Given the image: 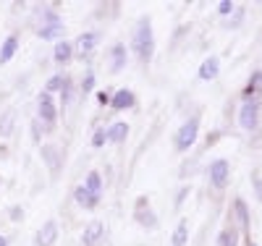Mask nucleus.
<instances>
[{"instance_id":"1","label":"nucleus","mask_w":262,"mask_h":246,"mask_svg":"<svg viewBox=\"0 0 262 246\" xmlns=\"http://www.w3.org/2000/svg\"><path fill=\"white\" fill-rule=\"evenodd\" d=\"M131 53H134L142 63H149L155 58V32H152L149 16H139L134 34H131Z\"/></svg>"},{"instance_id":"2","label":"nucleus","mask_w":262,"mask_h":246,"mask_svg":"<svg viewBox=\"0 0 262 246\" xmlns=\"http://www.w3.org/2000/svg\"><path fill=\"white\" fill-rule=\"evenodd\" d=\"M196 137H200V118L191 116L179 126L176 133H173V147H176V152H189L194 147Z\"/></svg>"},{"instance_id":"3","label":"nucleus","mask_w":262,"mask_h":246,"mask_svg":"<svg viewBox=\"0 0 262 246\" xmlns=\"http://www.w3.org/2000/svg\"><path fill=\"white\" fill-rule=\"evenodd\" d=\"M37 121L45 126L48 131H53L55 123H58V107H55V100H53L50 92H45V89H42L39 97H37Z\"/></svg>"},{"instance_id":"4","label":"nucleus","mask_w":262,"mask_h":246,"mask_svg":"<svg viewBox=\"0 0 262 246\" xmlns=\"http://www.w3.org/2000/svg\"><path fill=\"white\" fill-rule=\"evenodd\" d=\"M134 220L139 222L142 228H147V231L158 228V215H155V210H152L147 196H137V202H134Z\"/></svg>"},{"instance_id":"5","label":"nucleus","mask_w":262,"mask_h":246,"mask_svg":"<svg viewBox=\"0 0 262 246\" xmlns=\"http://www.w3.org/2000/svg\"><path fill=\"white\" fill-rule=\"evenodd\" d=\"M207 178H210V184H212V189H226L228 186V178H231V165H228V160H223V158H217L215 163H210V168H207Z\"/></svg>"},{"instance_id":"6","label":"nucleus","mask_w":262,"mask_h":246,"mask_svg":"<svg viewBox=\"0 0 262 246\" xmlns=\"http://www.w3.org/2000/svg\"><path fill=\"white\" fill-rule=\"evenodd\" d=\"M39 154H42V163L48 165V170L53 175H58L60 168H63V152H60V147L53 144V142H45V144H39Z\"/></svg>"},{"instance_id":"7","label":"nucleus","mask_w":262,"mask_h":246,"mask_svg":"<svg viewBox=\"0 0 262 246\" xmlns=\"http://www.w3.org/2000/svg\"><path fill=\"white\" fill-rule=\"evenodd\" d=\"M97 42H100V34H97V32H84V34H79L76 42H74V58L86 60V58L95 53Z\"/></svg>"},{"instance_id":"8","label":"nucleus","mask_w":262,"mask_h":246,"mask_svg":"<svg viewBox=\"0 0 262 246\" xmlns=\"http://www.w3.org/2000/svg\"><path fill=\"white\" fill-rule=\"evenodd\" d=\"M105 238V226L102 220H90L81 231V238H79V246H97L100 241Z\"/></svg>"},{"instance_id":"9","label":"nucleus","mask_w":262,"mask_h":246,"mask_svg":"<svg viewBox=\"0 0 262 246\" xmlns=\"http://www.w3.org/2000/svg\"><path fill=\"white\" fill-rule=\"evenodd\" d=\"M257 123H259V105L242 102V110H238V126L247 128V131H254Z\"/></svg>"},{"instance_id":"10","label":"nucleus","mask_w":262,"mask_h":246,"mask_svg":"<svg viewBox=\"0 0 262 246\" xmlns=\"http://www.w3.org/2000/svg\"><path fill=\"white\" fill-rule=\"evenodd\" d=\"M137 105V95L131 92V89H116L113 97H111V110H116V113H123V110H131Z\"/></svg>"},{"instance_id":"11","label":"nucleus","mask_w":262,"mask_h":246,"mask_svg":"<svg viewBox=\"0 0 262 246\" xmlns=\"http://www.w3.org/2000/svg\"><path fill=\"white\" fill-rule=\"evenodd\" d=\"M55 241H58V222L45 220L42 228L37 231V236H34V246H55Z\"/></svg>"},{"instance_id":"12","label":"nucleus","mask_w":262,"mask_h":246,"mask_svg":"<svg viewBox=\"0 0 262 246\" xmlns=\"http://www.w3.org/2000/svg\"><path fill=\"white\" fill-rule=\"evenodd\" d=\"M74 202L81 207V210H97L100 207V196L97 194H92L90 189H84V184H79L76 189H74Z\"/></svg>"},{"instance_id":"13","label":"nucleus","mask_w":262,"mask_h":246,"mask_svg":"<svg viewBox=\"0 0 262 246\" xmlns=\"http://www.w3.org/2000/svg\"><path fill=\"white\" fill-rule=\"evenodd\" d=\"M244 102H254L259 105L262 102V71H254L244 86Z\"/></svg>"},{"instance_id":"14","label":"nucleus","mask_w":262,"mask_h":246,"mask_svg":"<svg viewBox=\"0 0 262 246\" xmlns=\"http://www.w3.org/2000/svg\"><path fill=\"white\" fill-rule=\"evenodd\" d=\"M107 58H111V71L113 74H121L126 69V63H128V50H126V44L123 42H116L111 53H107Z\"/></svg>"},{"instance_id":"15","label":"nucleus","mask_w":262,"mask_h":246,"mask_svg":"<svg viewBox=\"0 0 262 246\" xmlns=\"http://www.w3.org/2000/svg\"><path fill=\"white\" fill-rule=\"evenodd\" d=\"M63 32H66L63 21H50V24L37 27V37H39L42 42H60V39H63Z\"/></svg>"},{"instance_id":"16","label":"nucleus","mask_w":262,"mask_h":246,"mask_svg":"<svg viewBox=\"0 0 262 246\" xmlns=\"http://www.w3.org/2000/svg\"><path fill=\"white\" fill-rule=\"evenodd\" d=\"M217 74H221V58H217V55L205 58L202 65H200V71H196V76H200L202 81H212Z\"/></svg>"},{"instance_id":"17","label":"nucleus","mask_w":262,"mask_h":246,"mask_svg":"<svg viewBox=\"0 0 262 246\" xmlns=\"http://www.w3.org/2000/svg\"><path fill=\"white\" fill-rule=\"evenodd\" d=\"M16 53H18V34H8L3 39V44H0V65L11 63L16 58Z\"/></svg>"},{"instance_id":"18","label":"nucleus","mask_w":262,"mask_h":246,"mask_svg":"<svg viewBox=\"0 0 262 246\" xmlns=\"http://www.w3.org/2000/svg\"><path fill=\"white\" fill-rule=\"evenodd\" d=\"M53 60L60 63V65L71 63V60H74V42H66V39L55 42V48H53Z\"/></svg>"},{"instance_id":"19","label":"nucleus","mask_w":262,"mask_h":246,"mask_svg":"<svg viewBox=\"0 0 262 246\" xmlns=\"http://www.w3.org/2000/svg\"><path fill=\"white\" fill-rule=\"evenodd\" d=\"M128 123L126 121H116V123H111L107 126V142L111 144H123L126 139H128Z\"/></svg>"},{"instance_id":"20","label":"nucleus","mask_w":262,"mask_h":246,"mask_svg":"<svg viewBox=\"0 0 262 246\" xmlns=\"http://www.w3.org/2000/svg\"><path fill=\"white\" fill-rule=\"evenodd\" d=\"M233 212H236V222L244 233L249 231V210L244 205V199H233Z\"/></svg>"},{"instance_id":"21","label":"nucleus","mask_w":262,"mask_h":246,"mask_svg":"<svg viewBox=\"0 0 262 246\" xmlns=\"http://www.w3.org/2000/svg\"><path fill=\"white\" fill-rule=\"evenodd\" d=\"M58 95H60V105H63V107H69V105L76 100V89H74V79H71V76L63 79V86H60Z\"/></svg>"},{"instance_id":"22","label":"nucleus","mask_w":262,"mask_h":246,"mask_svg":"<svg viewBox=\"0 0 262 246\" xmlns=\"http://www.w3.org/2000/svg\"><path fill=\"white\" fill-rule=\"evenodd\" d=\"M34 21H37V27H42V24H50V21H60V16L50 6H39L34 11Z\"/></svg>"},{"instance_id":"23","label":"nucleus","mask_w":262,"mask_h":246,"mask_svg":"<svg viewBox=\"0 0 262 246\" xmlns=\"http://www.w3.org/2000/svg\"><path fill=\"white\" fill-rule=\"evenodd\" d=\"M84 189H90L92 194L102 196V175L97 170H90V173H86V178H84Z\"/></svg>"},{"instance_id":"24","label":"nucleus","mask_w":262,"mask_h":246,"mask_svg":"<svg viewBox=\"0 0 262 246\" xmlns=\"http://www.w3.org/2000/svg\"><path fill=\"white\" fill-rule=\"evenodd\" d=\"M186 241H189V226H186V220H181L170 236V246H186Z\"/></svg>"},{"instance_id":"25","label":"nucleus","mask_w":262,"mask_h":246,"mask_svg":"<svg viewBox=\"0 0 262 246\" xmlns=\"http://www.w3.org/2000/svg\"><path fill=\"white\" fill-rule=\"evenodd\" d=\"M217 243L221 246H238V231L231 226V228H223L221 236H217Z\"/></svg>"},{"instance_id":"26","label":"nucleus","mask_w":262,"mask_h":246,"mask_svg":"<svg viewBox=\"0 0 262 246\" xmlns=\"http://www.w3.org/2000/svg\"><path fill=\"white\" fill-rule=\"evenodd\" d=\"M63 74H53L50 79H48V84H45V92H50V95H58L60 92V86H63Z\"/></svg>"},{"instance_id":"27","label":"nucleus","mask_w":262,"mask_h":246,"mask_svg":"<svg viewBox=\"0 0 262 246\" xmlns=\"http://www.w3.org/2000/svg\"><path fill=\"white\" fill-rule=\"evenodd\" d=\"M105 144H107V128H97V131L92 133V147L100 149V147H105Z\"/></svg>"},{"instance_id":"28","label":"nucleus","mask_w":262,"mask_h":246,"mask_svg":"<svg viewBox=\"0 0 262 246\" xmlns=\"http://www.w3.org/2000/svg\"><path fill=\"white\" fill-rule=\"evenodd\" d=\"M92 89H95V74L86 71L81 79V95H92Z\"/></svg>"},{"instance_id":"29","label":"nucleus","mask_w":262,"mask_h":246,"mask_svg":"<svg viewBox=\"0 0 262 246\" xmlns=\"http://www.w3.org/2000/svg\"><path fill=\"white\" fill-rule=\"evenodd\" d=\"M45 131H48V128H45V126H42V123H39L37 118L32 121V139H34L37 144H42V133H45Z\"/></svg>"},{"instance_id":"30","label":"nucleus","mask_w":262,"mask_h":246,"mask_svg":"<svg viewBox=\"0 0 262 246\" xmlns=\"http://www.w3.org/2000/svg\"><path fill=\"white\" fill-rule=\"evenodd\" d=\"M11 126H13V113L8 110V113L3 116V123H0V137H8V133H11Z\"/></svg>"},{"instance_id":"31","label":"nucleus","mask_w":262,"mask_h":246,"mask_svg":"<svg viewBox=\"0 0 262 246\" xmlns=\"http://www.w3.org/2000/svg\"><path fill=\"white\" fill-rule=\"evenodd\" d=\"M111 97H113V89H100L97 92V102L102 107H111Z\"/></svg>"},{"instance_id":"32","label":"nucleus","mask_w":262,"mask_h":246,"mask_svg":"<svg viewBox=\"0 0 262 246\" xmlns=\"http://www.w3.org/2000/svg\"><path fill=\"white\" fill-rule=\"evenodd\" d=\"M236 11V6L231 3V0H223V3H217V13H221V16H231Z\"/></svg>"},{"instance_id":"33","label":"nucleus","mask_w":262,"mask_h":246,"mask_svg":"<svg viewBox=\"0 0 262 246\" xmlns=\"http://www.w3.org/2000/svg\"><path fill=\"white\" fill-rule=\"evenodd\" d=\"M11 220H13V222L24 220V210H21V207H11Z\"/></svg>"},{"instance_id":"34","label":"nucleus","mask_w":262,"mask_h":246,"mask_svg":"<svg viewBox=\"0 0 262 246\" xmlns=\"http://www.w3.org/2000/svg\"><path fill=\"white\" fill-rule=\"evenodd\" d=\"M186 194H189V186H184V189L179 191V196H176V207H181V205H184V199H186Z\"/></svg>"},{"instance_id":"35","label":"nucleus","mask_w":262,"mask_h":246,"mask_svg":"<svg viewBox=\"0 0 262 246\" xmlns=\"http://www.w3.org/2000/svg\"><path fill=\"white\" fill-rule=\"evenodd\" d=\"M242 16H244V11H242V8H236V11H233V21H231V27H238V21H242Z\"/></svg>"},{"instance_id":"36","label":"nucleus","mask_w":262,"mask_h":246,"mask_svg":"<svg viewBox=\"0 0 262 246\" xmlns=\"http://www.w3.org/2000/svg\"><path fill=\"white\" fill-rule=\"evenodd\" d=\"M0 246H8V238L6 236H0Z\"/></svg>"},{"instance_id":"37","label":"nucleus","mask_w":262,"mask_h":246,"mask_svg":"<svg viewBox=\"0 0 262 246\" xmlns=\"http://www.w3.org/2000/svg\"><path fill=\"white\" fill-rule=\"evenodd\" d=\"M247 246H257V243H254V241H252V238H247Z\"/></svg>"}]
</instances>
